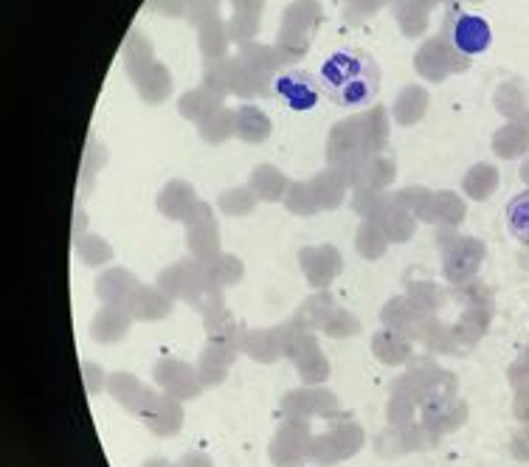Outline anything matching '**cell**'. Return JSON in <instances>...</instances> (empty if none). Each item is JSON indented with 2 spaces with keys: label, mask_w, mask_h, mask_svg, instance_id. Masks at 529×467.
I'll return each mask as SVG.
<instances>
[{
  "label": "cell",
  "mask_w": 529,
  "mask_h": 467,
  "mask_svg": "<svg viewBox=\"0 0 529 467\" xmlns=\"http://www.w3.org/2000/svg\"><path fill=\"white\" fill-rule=\"evenodd\" d=\"M321 88L341 107H361L375 99L380 68L361 48H341L321 65Z\"/></svg>",
  "instance_id": "6da1fadb"
},
{
  "label": "cell",
  "mask_w": 529,
  "mask_h": 467,
  "mask_svg": "<svg viewBox=\"0 0 529 467\" xmlns=\"http://www.w3.org/2000/svg\"><path fill=\"white\" fill-rule=\"evenodd\" d=\"M363 445V431L358 425H341L330 434H324L321 439L313 442V451L310 456L321 462V465H335V462H344L347 456L358 451Z\"/></svg>",
  "instance_id": "7a4b0ae2"
},
{
  "label": "cell",
  "mask_w": 529,
  "mask_h": 467,
  "mask_svg": "<svg viewBox=\"0 0 529 467\" xmlns=\"http://www.w3.org/2000/svg\"><path fill=\"white\" fill-rule=\"evenodd\" d=\"M313 451V442H310V434H307V425L302 422H288L279 437L273 442V462L279 467H290L296 462H302L304 453Z\"/></svg>",
  "instance_id": "3957f363"
},
{
  "label": "cell",
  "mask_w": 529,
  "mask_h": 467,
  "mask_svg": "<svg viewBox=\"0 0 529 467\" xmlns=\"http://www.w3.org/2000/svg\"><path fill=\"white\" fill-rule=\"evenodd\" d=\"M155 380L167 389L169 397H197L200 394V383H197V375L186 366V363L178 361H161L155 366Z\"/></svg>",
  "instance_id": "277c9868"
},
{
  "label": "cell",
  "mask_w": 529,
  "mask_h": 467,
  "mask_svg": "<svg viewBox=\"0 0 529 467\" xmlns=\"http://www.w3.org/2000/svg\"><path fill=\"white\" fill-rule=\"evenodd\" d=\"M451 40L456 43L459 51H465V54H476V51H482V48L490 46V29H487V23H484L482 17L476 15H459L451 20Z\"/></svg>",
  "instance_id": "5b68a950"
},
{
  "label": "cell",
  "mask_w": 529,
  "mask_h": 467,
  "mask_svg": "<svg viewBox=\"0 0 529 467\" xmlns=\"http://www.w3.org/2000/svg\"><path fill=\"white\" fill-rule=\"evenodd\" d=\"M141 417L158 434H172V431L181 428V406L172 397H155V394H150L147 406L141 408Z\"/></svg>",
  "instance_id": "8992f818"
},
{
  "label": "cell",
  "mask_w": 529,
  "mask_h": 467,
  "mask_svg": "<svg viewBox=\"0 0 529 467\" xmlns=\"http://www.w3.org/2000/svg\"><path fill=\"white\" fill-rule=\"evenodd\" d=\"M279 96L282 102L293 110H304V107H313L318 99V88L316 82L307 74H290L279 82Z\"/></svg>",
  "instance_id": "52a82bcc"
},
{
  "label": "cell",
  "mask_w": 529,
  "mask_h": 467,
  "mask_svg": "<svg viewBox=\"0 0 529 467\" xmlns=\"http://www.w3.org/2000/svg\"><path fill=\"white\" fill-rule=\"evenodd\" d=\"M231 361H234V352L228 349V344H212L200 358V380L209 383V386L223 380Z\"/></svg>",
  "instance_id": "ba28073f"
},
{
  "label": "cell",
  "mask_w": 529,
  "mask_h": 467,
  "mask_svg": "<svg viewBox=\"0 0 529 467\" xmlns=\"http://www.w3.org/2000/svg\"><path fill=\"white\" fill-rule=\"evenodd\" d=\"M285 408L290 411V417H304V411H307V417H310V414H318V411L335 408V400L333 394L313 389V392L290 394L288 400H285Z\"/></svg>",
  "instance_id": "9c48e42d"
},
{
  "label": "cell",
  "mask_w": 529,
  "mask_h": 467,
  "mask_svg": "<svg viewBox=\"0 0 529 467\" xmlns=\"http://www.w3.org/2000/svg\"><path fill=\"white\" fill-rule=\"evenodd\" d=\"M110 392H113V397H116L119 403H124L127 408H133V411H141L144 403L150 400V392H144V386L138 383L136 377L130 375L113 377V380H110Z\"/></svg>",
  "instance_id": "30bf717a"
},
{
  "label": "cell",
  "mask_w": 529,
  "mask_h": 467,
  "mask_svg": "<svg viewBox=\"0 0 529 467\" xmlns=\"http://www.w3.org/2000/svg\"><path fill=\"white\" fill-rule=\"evenodd\" d=\"M507 226H510V231H513L518 240L529 245V192L518 195L507 206Z\"/></svg>",
  "instance_id": "8fae6325"
},
{
  "label": "cell",
  "mask_w": 529,
  "mask_h": 467,
  "mask_svg": "<svg viewBox=\"0 0 529 467\" xmlns=\"http://www.w3.org/2000/svg\"><path fill=\"white\" fill-rule=\"evenodd\" d=\"M127 330H130L127 318H121L119 313H105V316L96 318V324H93L91 332L96 341L110 344V341H119L121 335H127Z\"/></svg>",
  "instance_id": "7c38bea8"
},
{
  "label": "cell",
  "mask_w": 529,
  "mask_h": 467,
  "mask_svg": "<svg viewBox=\"0 0 529 467\" xmlns=\"http://www.w3.org/2000/svg\"><path fill=\"white\" fill-rule=\"evenodd\" d=\"M375 352H378L380 358L386 363H403L409 358V347H406V341H400L397 335L392 332H380L378 338H375Z\"/></svg>",
  "instance_id": "4fadbf2b"
},
{
  "label": "cell",
  "mask_w": 529,
  "mask_h": 467,
  "mask_svg": "<svg viewBox=\"0 0 529 467\" xmlns=\"http://www.w3.org/2000/svg\"><path fill=\"white\" fill-rule=\"evenodd\" d=\"M296 363H299V375H302V380H307V383H318V380H324V377L330 375V366L318 355L316 347L307 349V355H299Z\"/></svg>",
  "instance_id": "5bb4252c"
},
{
  "label": "cell",
  "mask_w": 529,
  "mask_h": 467,
  "mask_svg": "<svg viewBox=\"0 0 529 467\" xmlns=\"http://www.w3.org/2000/svg\"><path fill=\"white\" fill-rule=\"evenodd\" d=\"M178 467H209V462H206V456H200V453H189Z\"/></svg>",
  "instance_id": "9a60e30c"
}]
</instances>
